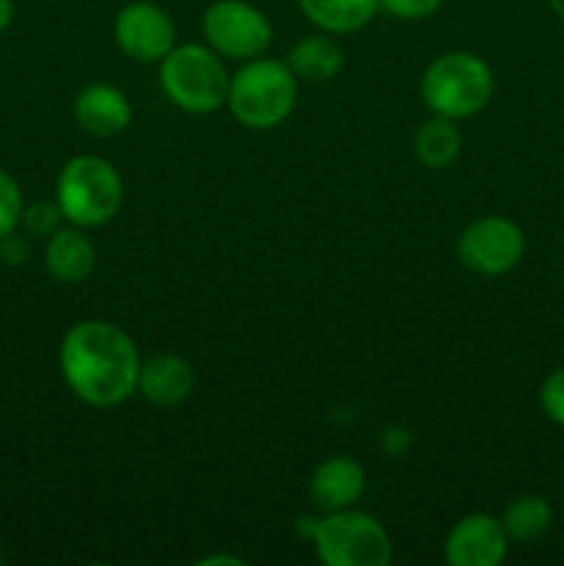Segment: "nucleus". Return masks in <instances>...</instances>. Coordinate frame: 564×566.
<instances>
[{"label":"nucleus","instance_id":"nucleus-14","mask_svg":"<svg viewBox=\"0 0 564 566\" xmlns=\"http://www.w3.org/2000/svg\"><path fill=\"white\" fill-rule=\"evenodd\" d=\"M194 368L177 354H155L142 359L138 396L155 407H177L194 392Z\"/></svg>","mask_w":564,"mask_h":566},{"label":"nucleus","instance_id":"nucleus-10","mask_svg":"<svg viewBox=\"0 0 564 566\" xmlns=\"http://www.w3.org/2000/svg\"><path fill=\"white\" fill-rule=\"evenodd\" d=\"M509 536L501 517L468 514L446 536V562L451 566H498L506 558Z\"/></svg>","mask_w":564,"mask_h":566},{"label":"nucleus","instance_id":"nucleus-24","mask_svg":"<svg viewBox=\"0 0 564 566\" xmlns=\"http://www.w3.org/2000/svg\"><path fill=\"white\" fill-rule=\"evenodd\" d=\"M14 20V0H0V33Z\"/></svg>","mask_w":564,"mask_h":566},{"label":"nucleus","instance_id":"nucleus-23","mask_svg":"<svg viewBox=\"0 0 564 566\" xmlns=\"http://www.w3.org/2000/svg\"><path fill=\"white\" fill-rule=\"evenodd\" d=\"M28 258H31V238L25 232L14 230L0 238V263L25 265Z\"/></svg>","mask_w":564,"mask_h":566},{"label":"nucleus","instance_id":"nucleus-26","mask_svg":"<svg viewBox=\"0 0 564 566\" xmlns=\"http://www.w3.org/2000/svg\"><path fill=\"white\" fill-rule=\"evenodd\" d=\"M547 6H551V11L558 20H564V0H547Z\"/></svg>","mask_w":564,"mask_h":566},{"label":"nucleus","instance_id":"nucleus-17","mask_svg":"<svg viewBox=\"0 0 564 566\" xmlns=\"http://www.w3.org/2000/svg\"><path fill=\"white\" fill-rule=\"evenodd\" d=\"M415 158L426 169H448L462 153V133L448 116L431 114L424 125L415 130L412 138Z\"/></svg>","mask_w":564,"mask_h":566},{"label":"nucleus","instance_id":"nucleus-2","mask_svg":"<svg viewBox=\"0 0 564 566\" xmlns=\"http://www.w3.org/2000/svg\"><path fill=\"white\" fill-rule=\"evenodd\" d=\"M299 77L288 61L249 59L230 75L227 108L249 130H274L296 108Z\"/></svg>","mask_w":564,"mask_h":566},{"label":"nucleus","instance_id":"nucleus-27","mask_svg":"<svg viewBox=\"0 0 564 566\" xmlns=\"http://www.w3.org/2000/svg\"><path fill=\"white\" fill-rule=\"evenodd\" d=\"M0 564H3V556H0Z\"/></svg>","mask_w":564,"mask_h":566},{"label":"nucleus","instance_id":"nucleus-11","mask_svg":"<svg viewBox=\"0 0 564 566\" xmlns=\"http://www.w3.org/2000/svg\"><path fill=\"white\" fill-rule=\"evenodd\" d=\"M365 484V468L352 457H330L313 470L307 484L310 503L318 509L321 514L343 512V509H354L363 497Z\"/></svg>","mask_w":564,"mask_h":566},{"label":"nucleus","instance_id":"nucleus-19","mask_svg":"<svg viewBox=\"0 0 564 566\" xmlns=\"http://www.w3.org/2000/svg\"><path fill=\"white\" fill-rule=\"evenodd\" d=\"M61 221H64V213H61L55 199H36V202L22 208L20 230L25 232L28 238H44V241H48V238L59 230Z\"/></svg>","mask_w":564,"mask_h":566},{"label":"nucleus","instance_id":"nucleus-9","mask_svg":"<svg viewBox=\"0 0 564 566\" xmlns=\"http://www.w3.org/2000/svg\"><path fill=\"white\" fill-rule=\"evenodd\" d=\"M114 39L127 59L138 64H155L175 48V22L160 6L136 0L116 11Z\"/></svg>","mask_w":564,"mask_h":566},{"label":"nucleus","instance_id":"nucleus-22","mask_svg":"<svg viewBox=\"0 0 564 566\" xmlns=\"http://www.w3.org/2000/svg\"><path fill=\"white\" fill-rule=\"evenodd\" d=\"M442 6V0H379V11H387L396 20H426Z\"/></svg>","mask_w":564,"mask_h":566},{"label":"nucleus","instance_id":"nucleus-20","mask_svg":"<svg viewBox=\"0 0 564 566\" xmlns=\"http://www.w3.org/2000/svg\"><path fill=\"white\" fill-rule=\"evenodd\" d=\"M22 208H25V199H22L20 182L9 171L0 169V238L20 230Z\"/></svg>","mask_w":564,"mask_h":566},{"label":"nucleus","instance_id":"nucleus-4","mask_svg":"<svg viewBox=\"0 0 564 566\" xmlns=\"http://www.w3.org/2000/svg\"><path fill=\"white\" fill-rule=\"evenodd\" d=\"M55 202L64 221L94 230L119 213L125 202V182L116 166L100 155H75L66 160L55 180Z\"/></svg>","mask_w":564,"mask_h":566},{"label":"nucleus","instance_id":"nucleus-3","mask_svg":"<svg viewBox=\"0 0 564 566\" xmlns=\"http://www.w3.org/2000/svg\"><path fill=\"white\" fill-rule=\"evenodd\" d=\"M299 536L313 539L315 556L326 566H387L393 558V542L385 525L357 509L299 517Z\"/></svg>","mask_w":564,"mask_h":566},{"label":"nucleus","instance_id":"nucleus-13","mask_svg":"<svg viewBox=\"0 0 564 566\" xmlns=\"http://www.w3.org/2000/svg\"><path fill=\"white\" fill-rule=\"evenodd\" d=\"M94 260L97 252L83 227H59L44 243V269L61 285L86 282L94 271Z\"/></svg>","mask_w":564,"mask_h":566},{"label":"nucleus","instance_id":"nucleus-21","mask_svg":"<svg viewBox=\"0 0 564 566\" xmlns=\"http://www.w3.org/2000/svg\"><path fill=\"white\" fill-rule=\"evenodd\" d=\"M540 409L551 423L564 429V368H556L545 376L540 387Z\"/></svg>","mask_w":564,"mask_h":566},{"label":"nucleus","instance_id":"nucleus-12","mask_svg":"<svg viewBox=\"0 0 564 566\" xmlns=\"http://www.w3.org/2000/svg\"><path fill=\"white\" fill-rule=\"evenodd\" d=\"M72 111H75L77 125L88 136L97 138L119 136L133 122V108L127 94L122 88L108 86V83H92V86L83 88L75 97Z\"/></svg>","mask_w":564,"mask_h":566},{"label":"nucleus","instance_id":"nucleus-16","mask_svg":"<svg viewBox=\"0 0 564 566\" xmlns=\"http://www.w3.org/2000/svg\"><path fill=\"white\" fill-rule=\"evenodd\" d=\"M296 3L318 31L332 36L363 31L379 11V0H296Z\"/></svg>","mask_w":564,"mask_h":566},{"label":"nucleus","instance_id":"nucleus-5","mask_svg":"<svg viewBox=\"0 0 564 566\" xmlns=\"http://www.w3.org/2000/svg\"><path fill=\"white\" fill-rule=\"evenodd\" d=\"M158 81L166 99L186 114H213L227 105L230 72L210 44H175L160 59Z\"/></svg>","mask_w":564,"mask_h":566},{"label":"nucleus","instance_id":"nucleus-7","mask_svg":"<svg viewBox=\"0 0 564 566\" xmlns=\"http://www.w3.org/2000/svg\"><path fill=\"white\" fill-rule=\"evenodd\" d=\"M202 36L221 59L249 61L271 48L274 28L249 0H216L202 14Z\"/></svg>","mask_w":564,"mask_h":566},{"label":"nucleus","instance_id":"nucleus-1","mask_svg":"<svg viewBox=\"0 0 564 566\" xmlns=\"http://www.w3.org/2000/svg\"><path fill=\"white\" fill-rule=\"evenodd\" d=\"M59 368L77 401L88 407H119L138 392L142 357L122 326L111 321H77L64 332Z\"/></svg>","mask_w":564,"mask_h":566},{"label":"nucleus","instance_id":"nucleus-15","mask_svg":"<svg viewBox=\"0 0 564 566\" xmlns=\"http://www.w3.org/2000/svg\"><path fill=\"white\" fill-rule=\"evenodd\" d=\"M343 64H346L343 48L337 44V39L332 33L324 31L299 39L291 48V53H288V66H291L299 81H332L335 75H341Z\"/></svg>","mask_w":564,"mask_h":566},{"label":"nucleus","instance_id":"nucleus-8","mask_svg":"<svg viewBox=\"0 0 564 566\" xmlns=\"http://www.w3.org/2000/svg\"><path fill=\"white\" fill-rule=\"evenodd\" d=\"M457 254L473 274H509L525 254V232L506 216H481L462 230Z\"/></svg>","mask_w":564,"mask_h":566},{"label":"nucleus","instance_id":"nucleus-6","mask_svg":"<svg viewBox=\"0 0 564 566\" xmlns=\"http://www.w3.org/2000/svg\"><path fill=\"white\" fill-rule=\"evenodd\" d=\"M426 108L448 119H468L487 108L492 97V70L481 55L451 50L431 61L420 77Z\"/></svg>","mask_w":564,"mask_h":566},{"label":"nucleus","instance_id":"nucleus-25","mask_svg":"<svg viewBox=\"0 0 564 566\" xmlns=\"http://www.w3.org/2000/svg\"><path fill=\"white\" fill-rule=\"evenodd\" d=\"M213 564H230V566H241L243 562L238 556H208L199 558V566H213Z\"/></svg>","mask_w":564,"mask_h":566},{"label":"nucleus","instance_id":"nucleus-18","mask_svg":"<svg viewBox=\"0 0 564 566\" xmlns=\"http://www.w3.org/2000/svg\"><path fill=\"white\" fill-rule=\"evenodd\" d=\"M501 525L506 531L509 542L531 545L540 542L553 525V506L542 495H518L501 514Z\"/></svg>","mask_w":564,"mask_h":566}]
</instances>
